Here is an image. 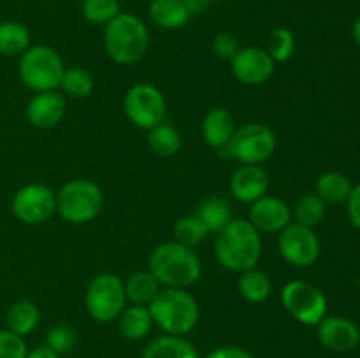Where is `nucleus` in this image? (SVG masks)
I'll return each mask as SVG.
<instances>
[{
  "label": "nucleus",
  "mask_w": 360,
  "mask_h": 358,
  "mask_svg": "<svg viewBox=\"0 0 360 358\" xmlns=\"http://www.w3.org/2000/svg\"><path fill=\"white\" fill-rule=\"evenodd\" d=\"M28 347L23 337L11 330H0V358H27Z\"/></svg>",
  "instance_id": "nucleus-35"
},
{
  "label": "nucleus",
  "mask_w": 360,
  "mask_h": 358,
  "mask_svg": "<svg viewBox=\"0 0 360 358\" xmlns=\"http://www.w3.org/2000/svg\"><path fill=\"white\" fill-rule=\"evenodd\" d=\"M153 323L169 336H186L199 321V304L185 288H164L148 305Z\"/></svg>",
  "instance_id": "nucleus-4"
},
{
  "label": "nucleus",
  "mask_w": 360,
  "mask_h": 358,
  "mask_svg": "<svg viewBox=\"0 0 360 358\" xmlns=\"http://www.w3.org/2000/svg\"><path fill=\"white\" fill-rule=\"evenodd\" d=\"M347 204H348V216H350V221L354 223V227H357L360 230V185L352 188Z\"/></svg>",
  "instance_id": "nucleus-37"
},
{
  "label": "nucleus",
  "mask_w": 360,
  "mask_h": 358,
  "mask_svg": "<svg viewBox=\"0 0 360 358\" xmlns=\"http://www.w3.org/2000/svg\"><path fill=\"white\" fill-rule=\"evenodd\" d=\"M84 304H86L88 314L95 321L109 323L112 319H118L127 304L125 284L116 274H98L88 284Z\"/></svg>",
  "instance_id": "nucleus-8"
},
{
  "label": "nucleus",
  "mask_w": 360,
  "mask_h": 358,
  "mask_svg": "<svg viewBox=\"0 0 360 358\" xmlns=\"http://www.w3.org/2000/svg\"><path fill=\"white\" fill-rule=\"evenodd\" d=\"M123 109L127 118L144 130H151L164 123L167 114V104L162 91L148 83H137L127 91Z\"/></svg>",
  "instance_id": "nucleus-10"
},
{
  "label": "nucleus",
  "mask_w": 360,
  "mask_h": 358,
  "mask_svg": "<svg viewBox=\"0 0 360 358\" xmlns=\"http://www.w3.org/2000/svg\"><path fill=\"white\" fill-rule=\"evenodd\" d=\"M94 76L83 67H69L65 69L60 88L70 98H84L94 91Z\"/></svg>",
  "instance_id": "nucleus-29"
},
{
  "label": "nucleus",
  "mask_w": 360,
  "mask_h": 358,
  "mask_svg": "<svg viewBox=\"0 0 360 358\" xmlns=\"http://www.w3.org/2000/svg\"><path fill=\"white\" fill-rule=\"evenodd\" d=\"M197 216L202 220L210 232L218 234L224 230L234 218H232V206L221 197H207L199 204Z\"/></svg>",
  "instance_id": "nucleus-24"
},
{
  "label": "nucleus",
  "mask_w": 360,
  "mask_h": 358,
  "mask_svg": "<svg viewBox=\"0 0 360 358\" xmlns=\"http://www.w3.org/2000/svg\"><path fill=\"white\" fill-rule=\"evenodd\" d=\"M123 284H125L127 298L139 305H150V302L162 290V284L150 270H137V272L130 274L129 279Z\"/></svg>",
  "instance_id": "nucleus-25"
},
{
  "label": "nucleus",
  "mask_w": 360,
  "mask_h": 358,
  "mask_svg": "<svg viewBox=\"0 0 360 358\" xmlns=\"http://www.w3.org/2000/svg\"><path fill=\"white\" fill-rule=\"evenodd\" d=\"M229 188L236 200L253 204L266 195L269 188V175L260 165H241L232 174Z\"/></svg>",
  "instance_id": "nucleus-17"
},
{
  "label": "nucleus",
  "mask_w": 360,
  "mask_h": 358,
  "mask_svg": "<svg viewBox=\"0 0 360 358\" xmlns=\"http://www.w3.org/2000/svg\"><path fill=\"white\" fill-rule=\"evenodd\" d=\"M232 72L243 84L259 86L267 83L274 74V62L267 49L260 46H250V48L239 49L238 55L231 60Z\"/></svg>",
  "instance_id": "nucleus-13"
},
{
  "label": "nucleus",
  "mask_w": 360,
  "mask_h": 358,
  "mask_svg": "<svg viewBox=\"0 0 360 358\" xmlns=\"http://www.w3.org/2000/svg\"><path fill=\"white\" fill-rule=\"evenodd\" d=\"M236 132V119L231 111L224 107H214L204 116L202 137L214 150H224L231 142Z\"/></svg>",
  "instance_id": "nucleus-18"
},
{
  "label": "nucleus",
  "mask_w": 360,
  "mask_h": 358,
  "mask_svg": "<svg viewBox=\"0 0 360 358\" xmlns=\"http://www.w3.org/2000/svg\"><path fill=\"white\" fill-rule=\"evenodd\" d=\"M30 48V32L23 23L7 20L0 23V55L21 56Z\"/></svg>",
  "instance_id": "nucleus-23"
},
{
  "label": "nucleus",
  "mask_w": 360,
  "mask_h": 358,
  "mask_svg": "<svg viewBox=\"0 0 360 358\" xmlns=\"http://www.w3.org/2000/svg\"><path fill=\"white\" fill-rule=\"evenodd\" d=\"M292 211L285 200L278 197H267L255 200L250 207V223L264 234H280L288 223H292Z\"/></svg>",
  "instance_id": "nucleus-15"
},
{
  "label": "nucleus",
  "mask_w": 360,
  "mask_h": 358,
  "mask_svg": "<svg viewBox=\"0 0 360 358\" xmlns=\"http://www.w3.org/2000/svg\"><path fill=\"white\" fill-rule=\"evenodd\" d=\"M41 321V311L32 300H18L7 309L6 325L16 336L25 337L34 332Z\"/></svg>",
  "instance_id": "nucleus-21"
},
{
  "label": "nucleus",
  "mask_w": 360,
  "mask_h": 358,
  "mask_svg": "<svg viewBox=\"0 0 360 358\" xmlns=\"http://www.w3.org/2000/svg\"><path fill=\"white\" fill-rule=\"evenodd\" d=\"M276 146L278 139L269 126L264 123H248L236 128L231 142L221 153L236 158L243 165H260L273 157Z\"/></svg>",
  "instance_id": "nucleus-7"
},
{
  "label": "nucleus",
  "mask_w": 360,
  "mask_h": 358,
  "mask_svg": "<svg viewBox=\"0 0 360 358\" xmlns=\"http://www.w3.org/2000/svg\"><path fill=\"white\" fill-rule=\"evenodd\" d=\"M211 49H213L214 56L221 60H232L239 51L238 39L231 32H220L213 37L211 42Z\"/></svg>",
  "instance_id": "nucleus-36"
},
{
  "label": "nucleus",
  "mask_w": 360,
  "mask_h": 358,
  "mask_svg": "<svg viewBox=\"0 0 360 358\" xmlns=\"http://www.w3.org/2000/svg\"><path fill=\"white\" fill-rule=\"evenodd\" d=\"M295 51V37L294 32L287 27L274 28L269 34L267 42V53L276 63H285L294 56Z\"/></svg>",
  "instance_id": "nucleus-32"
},
{
  "label": "nucleus",
  "mask_w": 360,
  "mask_h": 358,
  "mask_svg": "<svg viewBox=\"0 0 360 358\" xmlns=\"http://www.w3.org/2000/svg\"><path fill=\"white\" fill-rule=\"evenodd\" d=\"M104 206L101 186L90 179H72L56 193V213L74 225L90 223Z\"/></svg>",
  "instance_id": "nucleus-6"
},
{
  "label": "nucleus",
  "mask_w": 360,
  "mask_h": 358,
  "mask_svg": "<svg viewBox=\"0 0 360 358\" xmlns=\"http://www.w3.org/2000/svg\"><path fill=\"white\" fill-rule=\"evenodd\" d=\"M151 21L164 30H176L188 23L192 14L183 0H151L148 7Z\"/></svg>",
  "instance_id": "nucleus-19"
},
{
  "label": "nucleus",
  "mask_w": 360,
  "mask_h": 358,
  "mask_svg": "<svg viewBox=\"0 0 360 358\" xmlns=\"http://www.w3.org/2000/svg\"><path fill=\"white\" fill-rule=\"evenodd\" d=\"M238 291L246 302L260 304V302L269 298L271 291H273V284H271L269 276H267L266 272L257 269H250L239 274Z\"/></svg>",
  "instance_id": "nucleus-26"
},
{
  "label": "nucleus",
  "mask_w": 360,
  "mask_h": 358,
  "mask_svg": "<svg viewBox=\"0 0 360 358\" xmlns=\"http://www.w3.org/2000/svg\"><path fill=\"white\" fill-rule=\"evenodd\" d=\"M153 318L146 305H129L118 316V329L122 336L129 340H139L150 333Z\"/></svg>",
  "instance_id": "nucleus-20"
},
{
  "label": "nucleus",
  "mask_w": 360,
  "mask_h": 358,
  "mask_svg": "<svg viewBox=\"0 0 360 358\" xmlns=\"http://www.w3.org/2000/svg\"><path fill=\"white\" fill-rule=\"evenodd\" d=\"M319 340L323 347L336 353L355 350L360 343V329L357 323L345 316H326L319 323Z\"/></svg>",
  "instance_id": "nucleus-14"
},
{
  "label": "nucleus",
  "mask_w": 360,
  "mask_h": 358,
  "mask_svg": "<svg viewBox=\"0 0 360 358\" xmlns=\"http://www.w3.org/2000/svg\"><path fill=\"white\" fill-rule=\"evenodd\" d=\"M27 358H60V354L55 353L51 347H48L44 344V346H39V347H35V350L28 351Z\"/></svg>",
  "instance_id": "nucleus-39"
},
{
  "label": "nucleus",
  "mask_w": 360,
  "mask_h": 358,
  "mask_svg": "<svg viewBox=\"0 0 360 358\" xmlns=\"http://www.w3.org/2000/svg\"><path fill=\"white\" fill-rule=\"evenodd\" d=\"M76 332L67 325L53 326L48 332V336H46V346L51 347V350L58 354L70 353V351L76 347Z\"/></svg>",
  "instance_id": "nucleus-34"
},
{
  "label": "nucleus",
  "mask_w": 360,
  "mask_h": 358,
  "mask_svg": "<svg viewBox=\"0 0 360 358\" xmlns=\"http://www.w3.org/2000/svg\"><path fill=\"white\" fill-rule=\"evenodd\" d=\"M283 307L308 326H316L327 316V298L320 288L306 281H290L281 290Z\"/></svg>",
  "instance_id": "nucleus-9"
},
{
  "label": "nucleus",
  "mask_w": 360,
  "mask_h": 358,
  "mask_svg": "<svg viewBox=\"0 0 360 358\" xmlns=\"http://www.w3.org/2000/svg\"><path fill=\"white\" fill-rule=\"evenodd\" d=\"M181 135H179L178 130L165 121L153 126L148 133V146L158 157H174L181 150Z\"/></svg>",
  "instance_id": "nucleus-28"
},
{
  "label": "nucleus",
  "mask_w": 360,
  "mask_h": 358,
  "mask_svg": "<svg viewBox=\"0 0 360 358\" xmlns=\"http://www.w3.org/2000/svg\"><path fill=\"white\" fill-rule=\"evenodd\" d=\"M278 249L285 262L294 267H309L319 260L320 241L313 228L288 223L278 237Z\"/></svg>",
  "instance_id": "nucleus-12"
},
{
  "label": "nucleus",
  "mask_w": 360,
  "mask_h": 358,
  "mask_svg": "<svg viewBox=\"0 0 360 358\" xmlns=\"http://www.w3.org/2000/svg\"><path fill=\"white\" fill-rule=\"evenodd\" d=\"M120 11L118 0H83L81 2V14L88 23L108 25L115 20Z\"/></svg>",
  "instance_id": "nucleus-33"
},
{
  "label": "nucleus",
  "mask_w": 360,
  "mask_h": 358,
  "mask_svg": "<svg viewBox=\"0 0 360 358\" xmlns=\"http://www.w3.org/2000/svg\"><path fill=\"white\" fill-rule=\"evenodd\" d=\"M295 223L313 228L326 216V202L319 195H304L299 199L294 209Z\"/></svg>",
  "instance_id": "nucleus-31"
},
{
  "label": "nucleus",
  "mask_w": 360,
  "mask_h": 358,
  "mask_svg": "<svg viewBox=\"0 0 360 358\" xmlns=\"http://www.w3.org/2000/svg\"><path fill=\"white\" fill-rule=\"evenodd\" d=\"M11 211L25 225L46 223L56 213V193L46 185H27L14 193Z\"/></svg>",
  "instance_id": "nucleus-11"
},
{
  "label": "nucleus",
  "mask_w": 360,
  "mask_h": 358,
  "mask_svg": "<svg viewBox=\"0 0 360 358\" xmlns=\"http://www.w3.org/2000/svg\"><path fill=\"white\" fill-rule=\"evenodd\" d=\"M352 37H354L355 44L360 48V16L354 21V25H352Z\"/></svg>",
  "instance_id": "nucleus-41"
},
{
  "label": "nucleus",
  "mask_w": 360,
  "mask_h": 358,
  "mask_svg": "<svg viewBox=\"0 0 360 358\" xmlns=\"http://www.w3.org/2000/svg\"><path fill=\"white\" fill-rule=\"evenodd\" d=\"M150 48V32L141 18L120 13L104 28V49L109 58L122 65L136 63Z\"/></svg>",
  "instance_id": "nucleus-3"
},
{
  "label": "nucleus",
  "mask_w": 360,
  "mask_h": 358,
  "mask_svg": "<svg viewBox=\"0 0 360 358\" xmlns=\"http://www.w3.org/2000/svg\"><path fill=\"white\" fill-rule=\"evenodd\" d=\"M206 358H255V357L239 346H224L211 351Z\"/></svg>",
  "instance_id": "nucleus-38"
},
{
  "label": "nucleus",
  "mask_w": 360,
  "mask_h": 358,
  "mask_svg": "<svg viewBox=\"0 0 360 358\" xmlns=\"http://www.w3.org/2000/svg\"><path fill=\"white\" fill-rule=\"evenodd\" d=\"M148 270L165 288H188L199 281L202 263L193 248L169 241L153 249L148 260Z\"/></svg>",
  "instance_id": "nucleus-2"
},
{
  "label": "nucleus",
  "mask_w": 360,
  "mask_h": 358,
  "mask_svg": "<svg viewBox=\"0 0 360 358\" xmlns=\"http://www.w3.org/2000/svg\"><path fill=\"white\" fill-rule=\"evenodd\" d=\"M143 358H199L192 343L181 336H162L151 340L144 350Z\"/></svg>",
  "instance_id": "nucleus-22"
},
{
  "label": "nucleus",
  "mask_w": 360,
  "mask_h": 358,
  "mask_svg": "<svg viewBox=\"0 0 360 358\" xmlns=\"http://www.w3.org/2000/svg\"><path fill=\"white\" fill-rule=\"evenodd\" d=\"M214 255L221 267L232 272H245L255 269L262 256L260 232L248 220H232L224 230L217 234Z\"/></svg>",
  "instance_id": "nucleus-1"
},
{
  "label": "nucleus",
  "mask_w": 360,
  "mask_h": 358,
  "mask_svg": "<svg viewBox=\"0 0 360 358\" xmlns=\"http://www.w3.org/2000/svg\"><path fill=\"white\" fill-rule=\"evenodd\" d=\"M67 111V102L58 91H41L28 100L27 119L37 128H53L62 121Z\"/></svg>",
  "instance_id": "nucleus-16"
},
{
  "label": "nucleus",
  "mask_w": 360,
  "mask_h": 358,
  "mask_svg": "<svg viewBox=\"0 0 360 358\" xmlns=\"http://www.w3.org/2000/svg\"><path fill=\"white\" fill-rule=\"evenodd\" d=\"M207 234H210V230H207L206 225L202 223V220L197 214L181 218V220L176 221L174 228H172L174 241L183 246H188V248H193L199 242H202Z\"/></svg>",
  "instance_id": "nucleus-30"
},
{
  "label": "nucleus",
  "mask_w": 360,
  "mask_h": 358,
  "mask_svg": "<svg viewBox=\"0 0 360 358\" xmlns=\"http://www.w3.org/2000/svg\"><path fill=\"white\" fill-rule=\"evenodd\" d=\"M183 2H185L188 13L193 16V14H200L202 11H206L211 0H183Z\"/></svg>",
  "instance_id": "nucleus-40"
},
{
  "label": "nucleus",
  "mask_w": 360,
  "mask_h": 358,
  "mask_svg": "<svg viewBox=\"0 0 360 358\" xmlns=\"http://www.w3.org/2000/svg\"><path fill=\"white\" fill-rule=\"evenodd\" d=\"M65 65L62 56L46 44L30 46L18 63V76L21 83L35 93L55 91L62 83Z\"/></svg>",
  "instance_id": "nucleus-5"
},
{
  "label": "nucleus",
  "mask_w": 360,
  "mask_h": 358,
  "mask_svg": "<svg viewBox=\"0 0 360 358\" xmlns=\"http://www.w3.org/2000/svg\"><path fill=\"white\" fill-rule=\"evenodd\" d=\"M352 183L341 172H326L316 181V195L326 204H343L347 202L352 192Z\"/></svg>",
  "instance_id": "nucleus-27"
}]
</instances>
